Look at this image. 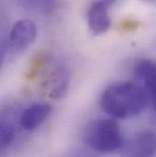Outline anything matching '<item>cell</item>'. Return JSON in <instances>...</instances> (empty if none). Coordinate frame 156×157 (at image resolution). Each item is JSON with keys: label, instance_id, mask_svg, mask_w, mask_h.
Wrapping results in <instances>:
<instances>
[{"label": "cell", "instance_id": "7a4b0ae2", "mask_svg": "<svg viewBox=\"0 0 156 157\" xmlns=\"http://www.w3.org/2000/svg\"><path fill=\"white\" fill-rule=\"evenodd\" d=\"M87 144L96 152L111 154L123 146L120 127L113 119H100L93 122L86 132Z\"/></svg>", "mask_w": 156, "mask_h": 157}, {"label": "cell", "instance_id": "ba28073f", "mask_svg": "<svg viewBox=\"0 0 156 157\" xmlns=\"http://www.w3.org/2000/svg\"><path fill=\"white\" fill-rule=\"evenodd\" d=\"M70 84V75L66 69H60L56 76L53 89L51 90V98L60 99L65 94Z\"/></svg>", "mask_w": 156, "mask_h": 157}, {"label": "cell", "instance_id": "6da1fadb", "mask_svg": "<svg viewBox=\"0 0 156 157\" xmlns=\"http://www.w3.org/2000/svg\"><path fill=\"white\" fill-rule=\"evenodd\" d=\"M149 101L147 93L139 85L120 82L104 90L100 105L107 114L125 120L142 113Z\"/></svg>", "mask_w": 156, "mask_h": 157}, {"label": "cell", "instance_id": "5b68a950", "mask_svg": "<svg viewBox=\"0 0 156 157\" xmlns=\"http://www.w3.org/2000/svg\"><path fill=\"white\" fill-rule=\"evenodd\" d=\"M137 78H139L143 87H142L147 93L152 106H155V90H156V68L153 60L145 59L140 61L135 70Z\"/></svg>", "mask_w": 156, "mask_h": 157}, {"label": "cell", "instance_id": "30bf717a", "mask_svg": "<svg viewBox=\"0 0 156 157\" xmlns=\"http://www.w3.org/2000/svg\"><path fill=\"white\" fill-rule=\"evenodd\" d=\"M29 1L33 7H35L39 12L44 14L50 13L53 10L56 2V0H29Z\"/></svg>", "mask_w": 156, "mask_h": 157}, {"label": "cell", "instance_id": "8fae6325", "mask_svg": "<svg viewBox=\"0 0 156 157\" xmlns=\"http://www.w3.org/2000/svg\"><path fill=\"white\" fill-rule=\"evenodd\" d=\"M6 42H1L0 43V70L3 66L5 58H6Z\"/></svg>", "mask_w": 156, "mask_h": 157}, {"label": "cell", "instance_id": "277c9868", "mask_svg": "<svg viewBox=\"0 0 156 157\" xmlns=\"http://www.w3.org/2000/svg\"><path fill=\"white\" fill-rule=\"evenodd\" d=\"M38 29L36 24L29 19H21L15 23L10 34L9 45L16 51L28 48L37 38Z\"/></svg>", "mask_w": 156, "mask_h": 157}, {"label": "cell", "instance_id": "8992f818", "mask_svg": "<svg viewBox=\"0 0 156 157\" xmlns=\"http://www.w3.org/2000/svg\"><path fill=\"white\" fill-rule=\"evenodd\" d=\"M131 157H154L155 154V134L142 131L134 135L130 145Z\"/></svg>", "mask_w": 156, "mask_h": 157}, {"label": "cell", "instance_id": "9c48e42d", "mask_svg": "<svg viewBox=\"0 0 156 157\" xmlns=\"http://www.w3.org/2000/svg\"><path fill=\"white\" fill-rule=\"evenodd\" d=\"M16 130L12 122L6 119H0V149L8 148L15 140Z\"/></svg>", "mask_w": 156, "mask_h": 157}, {"label": "cell", "instance_id": "3957f363", "mask_svg": "<svg viewBox=\"0 0 156 157\" xmlns=\"http://www.w3.org/2000/svg\"><path fill=\"white\" fill-rule=\"evenodd\" d=\"M116 0H96L88 12V24L91 32L95 35L105 33L111 27V17L109 16L110 7Z\"/></svg>", "mask_w": 156, "mask_h": 157}, {"label": "cell", "instance_id": "52a82bcc", "mask_svg": "<svg viewBox=\"0 0 156 157\" xmlns=\"http://www.w3.org/2000/svg\"><path fill=\"white\" fill-rule=\"evenodd\" d=\"M50 113L51 107L48 103L39 102L32 104L23 113L20 118V124L27 131L35 130L47 120Z\"/></svg>", "mask_w": 156, "mask_h": 157}]
</instances>
